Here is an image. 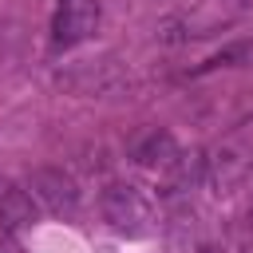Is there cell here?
<instances>
[{
  "label": "cell",
  "instance_id": "cell-10",
  "mask_svg": "<svg viewBox=\"0 0 253 253\" xmlns=\"http://www.w3.org/2000/svg\"><path fill=\"white\" fill-rule=\"evenodd\" d=\"M241 253H253V245H245V249H241Z\"/></svg>",
  "mask_w": 253,
  "mask_h": 253
},
{
  "label": "cell",
  "instance_id": "cell-6",
  "mask_svg": "<svg viewBox=\"0 0 253 253\" xmlns=\"http://www.w3.org/2000/svg\"><path fill=\"white\" fill-rule=\"evenodd\" d=\"M134 162H142V166H150V170H166V166L178 162V146H174V138H170L166 130H150V134L134 146Z\"/></svg>",
  "mask_w": 253,
  "mask_h": 253
},
{
  "label": "cell",
  "instance_id": "cell-1",
  "mask_svg": "<svg viewBox=\"0 0 253 253\" xmlns=\"http://www.w3.org/2000/svg\"><path fill=\"white\" fill-rule=\"evenodd\" d=\"M103 217L123 237H146V233H154V202L138 186H130V182H111L103 190Z\"/></svg>",
  "mask_w": 253,
  "mask_h": 253
},
{
  "label": "cell",
  "instance_id": "cell-8",
  "mask_svg": "<svg viewBox=\"0 0 253 253\" xmlns=\"http://www.w3.org/2000/svg\"><path fill=\"white\" fill-rule=\"evenodd\" d=\"M249 55H253V43L245 40V43H233V47H225V51H217L213 59H206V63H202V71H210V67H229L233 59H249Z\"/></svg>",
  "mask_w": 253,
  "mask_h": 253
},
{
  "label": "cell",
  "instance_id": "cell-7",
  "mask_svg": "<svg viewBox=\"0 0 253 253\" xmlns=\"http://www.w3.org/2000/svg\"><path fill=\"white\" fill-rule=\"evenodd\" d=\"M32 217H36V210H32V194H24V190H8V194L0 198V221H4L8 229L28 225Z\"/></svg>",
  "mask_w": 253,
  "mask_h": 253
},
{
  "label": "cell",
  "instance_id": "cell-5",
  "mask_svg": "<svg viewBox=\"0 0 253 253\" xmlns=\"http://www.w3.org/2000/svg\"><path fill=\"white\" fill-rule=\"evenodd\" d=\"M32 198L43 202L51 213H75V206H79V190L63 170H36L32 174Z\"/></svg>",
  "mask_w": 253,
  "mask_h": 253
},
{
  "label": "cell",
  "instance_id": "cell-11",
  "mask_svg": "<svg viewBox=\"0 0 253 253\" xmlns=\"http://www.w3.org/2000/svg\"><path fill=\"white\" fill-rule=\"evenodd\" d=\"M206 253H213V249H206Z\"/></svg>",
  "mask_w": 253,
  "mask_h": 253
},
{
  "label": "cell",
  "instance_id": "cell-9",
  "mask_svg": "<svg viewBox=\"0 0 253 253\" xmlns=\"http://www.w3.org/2000/svg\"><path fill=\"white\" fill-rule=\"evenodd\" d=\"M0 253H20V249H16L12 241H4V245H0Z\"/></svg>",
  "mask_w": 253,
  "mask_h": 253
},
{
  "label": "cell",
  "instance_id": "cell-2",
  "mask_svg": "<svg viewBox=\"0 0 253 253\" xmlns=\"http://www.w3.org/2000/svg\"><path fill=\"white\" fill-rule=\"evenodd\" d=\"M206 174L221 194L253 174V123H241L233 134L217 142V150L206 158Z\"/></svg>",
  "mask_w": 253,
  "mask_h": 253
},
{
  "label": "cell",
  "instance_id": "cell-4",
  "mask_svg": "<svg viewBox=\"0 0 253 253\" xmlns=\"http://www.w3.org/2000/svg\"><path fill=\"white\" fill-rule=\"evenodd\" d=\"M99 28V0H59L51 20L55 47H75Z\"/></svg>",
  "mask_w": 253,
  "mask_h": 253
},
{
  "label": "cell",
  "instance_id": "cell-3",
  "mask_svg": "<svg viewBox=\"0 0 253 253\" xmlns=\"http://www.w3.org/2000/svg\"><path fill=\"white\" fill-rule=\"evenodd\" d=\"M245 12H249L245 0H198L186 16L170 20L166 32H170V40H202V36H213V32L237 24Z\"/></svg>",
  "mask_w": 253,
  "mask_h": 253
}]
</instances>
